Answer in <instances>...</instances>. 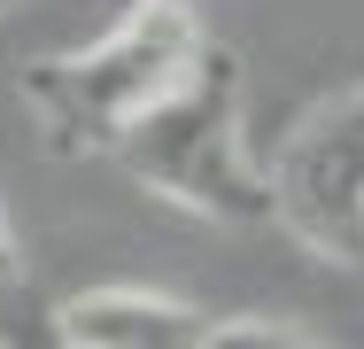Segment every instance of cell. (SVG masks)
<instances>
[{"label":"cell","mask_w":364,"mask_h":349,"mask_svg":"<svg viewBox=\"0 0 364 349\" xmlns=\"http://www.w3.org/2000/svg\"><path fill=\"white\" fill-rule=\"evenodd\" d=\"M202 55H210V31L194 0H132L85 47L23 63L16 101L55 155H117L147 109H163L194 78Z\"/></svg>","instance_id":"obj_1"},{"label":"cell","mask_w":364,"mask_h":349,"mask_svg":"<svg viewBox=\"0 0 364 349\" xmlns=\"http://www.w3.org/2000/svg\"><path fill=\"white\" fill-rule=\"evenodd\" d=\"M109 163L132 187H147L155 202L186 209V217L272 225V171L248 155V78L218 39L194 63V78L163 109H147Z\"/></svg>","instance_id":"obj_2"},{"label":"cell","mask_w":364,"mask_h":349,"mask_svg":"<svg viewBox=\"0 0 364 349\" xmlns=\"http://www.w3.org/2000/svg\"><path fill=\"white\" fill-rule=\"evenodd\" d=\"M264 171L272 225L294 249H310L318 264H364V78L318 101Z\"/></svg>","instance_id":"obj_3"},{"label":"cell","mask_w":364,"mask_h":349,"mask_svg":"<svg viewBox=\"0 0 364 349\" xmlns=\"http://www.w3.org/2000/svg\"><path fill=\"white\" fill-rule=\"evenodd\" d=\"M63 311V334L77 349H210L218 318L186 295H163V287H132V279H109V287H85Z\"/></svg>","instance_id":"obj_4"},{"label":"cell","mask_w":364,"mask_h":349,"mask_svg":"<svg viewBox=\"0 0 364 349\" xmlns=\"http://www.w3.org/2000/svg\"><path fill=\"white\" fill-rule=\"evenodd\" d=\"M0 349H77V342L63 334V311L23 295V279H16V287H0Z\"/></svg>","instance_id":"obj_5"},{"label":"cell","mask_w":364,"mask_h":349,"mask_svg":"<svg viewBox=\"0 0 364 349\" xmlns=\"http://www.w3.org/2000/svg\"><path fill=\"white\" fill-rule=\"evenodd\" d=\"M210 349H318V342L294 334V326H279V318H218Z\"/></svg>","instance_id":"obj_6"},{"label":"cell","mask_w":364,"mask_h":349,"mask_svg":"<svg viewBox=\"0 0 364 349\" xmlns=\"http://www.w3.org/2000/svg\"><path fill=\"white\" fill-rule=\"evenodd\" d=\"M23 279V249H16V233H8V209H0V287H16Z\"/></svg>","instance_id":"obj_7"},{"label":"cell","mask_w":364,"mask_h":349,"mask_svg":"<svg viewBox=\"0 0 364 349\" xmlns=\"http://www.w3.org/2000/svg\"><path fill=\"white\" fill-rule=\"evenodd\" d=\"M16 8H23V0H0V16H16Z\"/></svg>","instance_id":"obj_8"}]
</instances>
